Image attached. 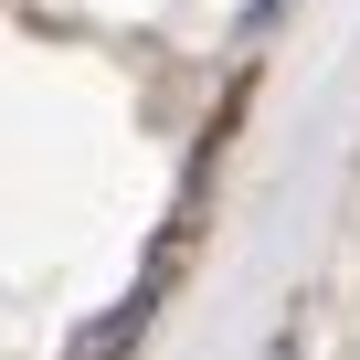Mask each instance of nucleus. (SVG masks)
<instances>
[{
  "label": "nucleus",
  "mask_w": 360,
  "mask_h": 360,
  "mask_svg": "<svg viewBox=\"0 0 360 360\" xmlns=\"http://www.w3.org/2000/svg\"><path fill=\"white\" fill-rule=\"evenodd\" d=\"M148 307H159V276H138V286H127V307H106V318H96V328L75 339V360H117V349H127V339L148 328Z\"/></svg>",
  "instance_id": "nucleus-1"
},
{
  "label": "nucleus",
  "mask_w": 360,
  "mask_h": 360,
  "mask_svg": "<svg viewBox=\"0 0 360 360\" xmlns=\"http://www.w3.org/2000/svg\"><path fill=\"white\" fill-rule=\"evenodd\" d=\"M276 11H286V0H244V32H265V22H276Z\"/></svg>",
  "instance_id": "nucleus-2"
},
{
  "label": "nucleus",
  "mask_w": 360,
  "mask_h": 360,
  "mask_svg": "<svg viewBox=\"0 0 360 360\" xmlns=\"http://www.w3.org/2000/svg\"><path fill=\"white\" fill-rule=\"evenodd\" d=\"M276 360H297V349H276Z\"/></svg>",
  "instance_id": "nucleus-3"
}]
</instances>
